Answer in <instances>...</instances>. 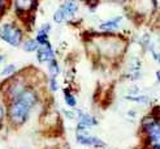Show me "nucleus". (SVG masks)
<instances>
[{
    "mask_svg": "<svg viewBox=\"0 0 160 149\" xmlns=\"http://www.w3.org/2000/svg\"><path fill=\"white\" fill-rule=\"evenodd\" d=\"M30 110L31 109L20 98L12 99L9 104V107H8V118H9V122L13 123L14 125L23 124L28 120Z\"/></svg>",
    "mask_w": 160,
    "mask_h": 149,
    "instance_id": "f257e3e1",
    "label": "nucleus"
},
{
    "mask_svg": "<svg viewBox=\"0 0 160 149\" xmlns=\"http://www.w3.org/2000/svg\"><path fill=\"white\" fill-rule=\"evenodd\" d=\"M48 71H50V73L52 75V77H56V76H58L61 72L59 63L56 61L55 59H52L51 61H48Z\"/></svg>",
    "mask_w": 160,
    "mask_h": 149,
    "instance_id": "f8f14e48",
    "label": "nucleus"
},
{
    "mask_svg": "<svg viewBox=\"0 0 160 149\" xmlns=\"http://www.w3.org/2000/svg\"><path fill=\"white\" fill-rule=\"evenodd\" d=\"M34 5L35 0H16V9L20 12H29Z\"/></svg>",
    "mask_w": 160,
    "mask_h": 149,
    "instance_id": "1a4fd4ad",
    "label": "nucleus"
},
{
    "mask_svg": "<svg viewBox=\"0 0 160 149\" xmlns=\"http://www.w3.org/2000/svg\"><path fill=\"white\" fill-rule=\"evenodd\" d=\"M22 46H23V51H26V52H35L39 47L35 39H28V41L23 42Z\"/></svg>",
    "mask_w": 160,
    "mask_h": 149,
    "instance_id": "9b49d317",
    "label": "nucleus"
},
{
    "mask_svg": "<svg viewBox=\"0 0 160 149\" xmlns=\"http://www.w3.org/2000/svg\"><path fill=\"white\" fill-rule=\"evenodd\" d=\"M0 38L8 45H11L13 47H17L22 43L23 34L18 26H14L12 24H4L0 28Z\"/></svg>",
    "mask_w": 160,
    "mask_h": 149,
    "instance_id": "7ed1b4c3",
    "label": "nucleus"
},
{
    "mask_svg": "<svg viewBox=\"0 0 160 149\" xmlns=\"http://www.w3.org/2000/svg\"><path fill=\"white\" fill-rule=\"evenodd\" d=\"M4 61V56H3V55H0V63H3Z\"/></svg>",
    "mask_w": 160,
    "mask_h": 149,
    "instance_id": "6ab92c4d",
    "label": "nucleus"
},
{
    "mask_svg": "<svg viewBox=\"0 0 160 149\" xmlns=\"http://www.w3.org/2000/svg\"><path fill=\"white\" fill-rule=\"evenodd\" d=\"M64 98H65V104H67L69 107H74V106L77 105L76 97H74L69 90H65V93H64Z\"/></svg>",
    "mask_w": 160,
    "mask_h": 149,
    "instance_id": "ddd939ff",
    "label": "nucleus"
},
{
    "mask_svg": "<svg viewBox=\"0 0 160 149\" xmlns=\"http://www.w3.org/2000/svg\"><path fill=\"white\" fill-rule=\"evenodd\" d=\"M142 128L145 135L147 136V141L150 144V148L152 149L159 145V136H160V127H159V122L155 118L150 116L145 118L142 122Z\"/></svg>",
    "mask_w": 160,
    "mask_h": 149,
    "instance_id": "f03ea898",
    "label": "nucleus"
},
{
    "mask_svg": "<svg viewBox=\"0 0 160 149\" xmlns=\"http://www.w3.org/2000/svg\"><path fill=\"white\" fill-rule=\"evenodd\" d=\"M4 9H5V0H0V17H2Z\"/></svg>",
    "mask_w": 160,
    "mask_h": 149,
    "instance_id": "f3484780",
    "label": "nucleus"
},
{
    "mask_svg": "<svg viewBox=\"0 0 160 149\" xmlns=\"http://www.w3.org/2000/svg\"><path fill=\"white\" fill-rule=\"evenodd\" d=\"M35 52H37V60L39 63H48L52 59H55V52L52 50L50 42H47L46 45L39 46Z\"/></svg>",
    "mask_w": 160,
    "mask_h": 149,
    "instance_id": "39448f33",
    "label": "nucleus"
},
{
    "mask_svg": "<svg viewBox=\"0 0 160 149\" xmlns=\"http://www.w3.org/2000/svg\"><path fill=\"white\" fill-rule=\"evenodd\" d=\"M53 21L56 24H61V22L65 21V17H64V13L61 11V8H58V9L55 11V13H53Z\"/></svg>",
    "mask_w": 160,
    "mask_h": 149,
    "instance_id": "4468645a",
    "label": "nucleus"
},
{
    "mask_svg": "<svg viewBox=\"0 0 160 149\" xmlns=\"http://www.w3.org/2000/svg\"><path fill=\"white\" fill-rule=\"evenodd\" d=\"M98 124L97 118L90 114H81L78 116V124H77V132H85V130L91 128Z\"/></svg>",
    "mask_w": 160,
    "mask_h": 149,
    "instance_id": "423d86ee",
    "label": "nucleus"
},
{
    "mask_svg": "<svg viewBox=\"0 0 160 149\" xmlns=\"http://www.w3.org/2000/svg\"><path fill=\"white\" fill-rule=\"evenodd\" d=\"M76 140H77V143L86 145V146H91V148H106L107 146V144L102 139L92 136V135H87L85 132H77Z\"/></svg>",
    "mask_w": 160,
    "mask_h": 149,
    "instance_id": "20e7f679",
    "label": "nucleus"
},
{
    "mask_svg": "<svg viewBox=\"0 0 160 149\" xmlns=\"http://www.w3.org/2000/svg\"><path fill=\"white\" fill-rule=\"evenodd\" d=\"M60 8H61V11L64 13V17H65V20L73 17V16L77 13V11H78V5L76 3V0H67V2L64 3Z\"/></svg>",
    "mask_w": 160,
    "mask_h": 149,
    "instance_id": "0eeeda50",
    "label": "nucleus"
},
{
    "mask_svg": "<svg viewBox=\"0 0 160 149\" xmlns=\"http://www.w3.org/2000/svg\"><path fill=\"white\" fill-rule=\"evenodd\" d=\"M128 101H132L135 102V104H139V105H147L150 102V98L146 96H141V94H132V96H126Z\"/></svg>",
    "mask_w": 160,
    "mask_h": 149,
    "instance_id": "9d476101",
    "label": "nucleus"
},
{
    "mask_svg": "<svg viewBox=\"0 0 160 149\" xmlns=\"http://www.w3.org/2000/svg\"><path fill=\"white\" fill-rule=\"evenodd\" d=\"M3 119H4V107L0 104V123L3 122Z\"/></svg>",
    "mask_w": 160,
    "mask_h": 149,
    "instance_id": "a211bd4d",
    "label": "nucleus"
},
{
    "mask_svg": "<svg viewBox=\"0 0 160 149\" xmlns=\"http://www.w3.org/2000/svg\"><path fill=\"white\" fill-rule=\"evenodd\" d=\"M16 69H17V67H16V64H8L3 71H2V76H11V75H13L14 72H16Z\"/></svg>",
    "mask_w": 160,
    "mask_h": 149,
    "instance_id": "2eb2a0df",
    "label": "nucleus"
},
{
    "mask_svg": "<svg viewBox=\"0 0 160 149\" xmlns=\"http://www.w3.org/2000/svg\"><path fill=\"white\" fill-rule=\"evenodd\" d=\"M83 2H86V3H91V2H94V0H83Z\"/></svg>",
    "mask_w": 160,
    "mask_h": 149,
    "instance_id": "aec40b11",
    "label": "nucleus"
},
{
    "mask_svg": "<svg viewBox=\"0 0 160 149\" xmlns=\"http://www.w3.org/2000/svg\"><path fill=\"white\" fill-rule=\"evenodd\" d=\"M121 21H122V17H121V16H117V17L112 19V20H108V21L102 22L99 26H100V29H103V30L112 31V30H116V29H118V26H120V22H121Z\"/></svg>",
    "mask_w": 160,
    "mask_h": 149,
    "instance_id": "6e6552de",
    "label": "nucleus"
},
{
    "mask_svg": "<svg viewBox=\"0 0 160 149\" xmlns=\"http://www.w3.org/2000/svg\"><path fill=\"white\" fill-rule=\"evenodd\" d=\"M48 86H50V89L52 92H56L59 89V82H58V80H56V77H51V80L48 82Z\"/></svg>",
    "mask_w": 160,
    "mask_h": 149,
    "instance_id": "dca6fc26",
    "label": "nucleus"
}]
</instances>
